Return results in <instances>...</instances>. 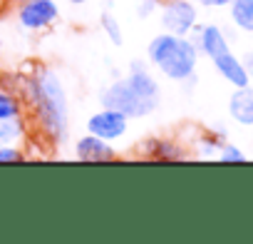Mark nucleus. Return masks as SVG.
Returning a JSON list of instances; mask_svg holds the SVG:
<instances>
[{
    "instance_id": "1",
    "label": "nucleus",
    "mask_w": 253,
    "mask_h": 244,
    "mask_svg": "<svg viewBox=\"0 0 253 244\" xmlns=\"http://www.w3.org/2000/svg\"><path fill=\"white\" fill-rule=\"evenodd\" d=\"M20 90H23L20 100L33 110L40 132L52 145H62L70 132V110L62 80L50 67H38L30 77L23 80Z\"/></svg>"
},
{
    "instance_id": "11",
    "label": "nucleus",
    "mask_w": 253,
    "mask_h": 244,
    "mask_svg": "<svg viewBox=\"0 0 253 244\" xmlns=\"http://www.w3.org/2000/svg\"><path fill=\"white\" fill-rule=\"evenodd\" d=\"M231 18L233 23L246 30V33H253V0H231Z\"/></svg>"
},
{
    "instance_id": "4",
    "label": "nucleus",
    "mask_w": 253,
    "mask_h": 244,
    "mask_svg": "<svg viewBox=\"0 0 253 244\" xmlns=\"http://www.w3.org/2000/svg\"><path fill=\"white\" fill-rule=\"evenodd\" d=\"M84 127H87L89 135H97L107 142H117L126 135V130H129V117L112 110V107H102L87 120Z\"/></svg>"
},
{
    "instance_id": "7",
    "label": "nucleus",
    "mask_w": 253,
    "mask_h": 244,
    "mask_svg": "<svg viewBox=\"0 0 253 244\" xmlns=\"http://www.w3.org/2000/svg\"><path fill=\"white\" fill-rule=\"evenodd\" d=\"M75 157L82 160V162H112V160L117 157V152H114V147H112L107 140H102V137L87 132L84 137L77 140V145H75Z\"/></svg>"
},
{
    "instance_id": "17",
    "label": "nucleus",
    "mask_w": 253,
    "mask_h": 244,
    "mask_svg": "<svg viewBox=\"0 0 253 244\" xmlns=\"http://www.w3.org/2000/svg\"><path fill=\"white\" fill-rule=\"evenodd\" d=\"M218 160H221V162H243V152H241L236 145H223Z\"/></svg>"
},
{
    "instance_id": "15",
    "label": "nucleus",
    "mask_w": 253,
    "mask_h": 244,
    "mask_svg": "<svg viewBox=\"0 0 253 244\" xmlns=\"http://www.w3.org/2000/svg\"><path fill=\"white\" fill-rule=\"evenodd\" d=\"M152 157H154V160H181L184 152H181L174 142L154 140V142H152Z\"/></svg>"
},
{
    "instance_id": "9",
    "label": "nucleus",
    "mask_w": 253,
    "mask_h": 244,
    "mask_svg": "<svg viewBox=\"0 0 253 244\" xmlns=\"http://www.w3.org/2000/svg\"><path fill=\"white\" fill-rule=\"evenodd\" d=\"M213 65H216V70H218L231 85H236V87L248 85V72H246L243 62H241L236 55H231V50H226V53H221L218 58H213Z\"/></svg>"
},
{
    "instance_id": "6",
    "label": "nucleus",
    "mask_w": 253,
    "mask_h": 244,
    "mask_svg": "<svg viewBox=\"0 0 253 244\" xmlns=\"http://www.w3.org/2000/svg\"><path fill=\"white\" fill-rule=\"evenodd\" d=\"M162 25L167 33L189 35L196 25V5L191 0H169L162 8Z\"/></svg>"
},
{
    "instance_id": "19",
    "label": "nucleus",
    "mask_w": 253,
    "mask_h": 244,
    "mask_svg": "<svg viewBox=\"0 0 253 244\" xmlns=\"http://www.w3.org/2000/svg\"><path fill=\"white\" fill-rule=\"evenodd\" d=\"M201 5H206V8H221V5H228L231 0H199Z\"/></svg>"
},
{
    "instance_id": "8",
    "label": "nucleus",
    "mask_w": 253,
    "mask_h": 244,
    "mask_svg": "<svg viewBox=\"0 0 253 244\" xmlns=\"http://www.w3.org/2000/svg\"><path fill=\"white\" fill-rule=\"evenodd\" d=\"M228 110H231L236 122H241V125H253V87L251 85L236 87V92L231 95Z\"/></svg>"
},
{
    "instance_id": "2",
    "label": "nucleus",
    "mask_w": 253,
    "mask_h": 244,
    "mask_svg": "<svg viewBox=\"0 0 253 244\" xmlns=\"http://www.w3.org/2000/svg\"><path fill=\"white\" fill-rule=\"evenodd\" d=\"M147 58L149 62L169 80L176 82H186L191 80L194 70H196V45L191 40H186V35H174V33H159L157 38H152L149 48H147Z\"/></svg>"
},
{
    "instance_id": "21",
    "label": "nucleus",
    "mask_w": 253,
    "mask_h": 244,
    "mask_svg": "<svg viewBox=\"0 0 253 244\" xmlns=\"http://www.w3.org/2000/svg\"><path fill=\"white\" fill-rule=\"evenodd\" d=\"M67 3H72V5H84L87 0H67Z\"/></svg>"
},
{
    "instance_id": "3",
    "label": "nucleus",
    "mask_w": 253,
    "mask_h": 244,
    "mask_svg": "<svg viewBox=\"0 0 253 244\" xmlns=\"http://www.w3.org/2000/svg\"><path fill=\"white\" fill-rule=\"evenodd\" d=\"M99 102H102V107H112V110L126 115L129 120H142V117H147V115H152L157 110V105L144 100L124 77L114 80L112 85H107L99 92Z\"/></svg>"
},
{
    "instance_id": "20",
    "label": "nucleus",
    "mask_w": 253,
    "mask_h": 244,
    "mask_svg": "<svg viewBox=\"0 0 253 244\" xmlns=\"http://www.w3.org/2000/svg\"><path fill=\"white\" fill-rule=\"evenodd\" d=\"M243 67H246V72H248V77H251V75H253V53H248V55H246Z\"/></svg>"
},
{
    "instance_id": "5",
    "label": "nucleus",
    "mask_w": 253,
    "mask_h": 244,
    "mask_svg": "<svg viewBox=\"0 0 253 244\" xmlns=\"http://www.w3.org/2000/svg\"><path fill=\"white\" fill-rule=\"evenodd\" d=\"M60 18L55 0H23L18 8V23L25 30H45Z\"/></svg>"
},
{
    "instance_id": "16",
    "label": "nucleus",
    "mask_w": 253,
    "mask_h": 244,
    "mask_svg": "<svg viewBox=\"0 0 253 244\" xmlns=\"http://www.w3.org/2000/svg\"><path fill=\"white\" fill-rule=\"evenodd\" d=\"M25 152L15 145H3L0 147V165H8V162H23Z\"/></svg>"
},
{
    "instance_id": "10",
    "label": "nucleus",
    "mask_w": 253,
    "mask_h": 244,
    "mask_svg": "<svg viewBox=\"0 0 253 244\" xmlns=\"http://www.w3.org/2000/svg\"><path fill=\"white\" fill-rule=\"evenodd\" d=\"M199 50H201L204 55H209L211 60L228 50V43H226V38H223V33H221L218 25H206V28H201V33H199Z\"/></svg>"
},
{
    "instance_id": "18",
    "label": "nucleus",
    "mask_w": 253,
    "mask_h": 244,
    "mask_svg": "<svg viewBox=\"0 0 253 244\" xmlns=\"http://www.w3.org/2000/svg\"><path fill=\"white\" fill-rule=\"evenodd\" d=\"M157 3H159V0H139L137 13H139L142 18H147V15H152V13L157 10Z\"/></svg>"
},
{
    "instance_id": "13",
    "label": "nucleus",
    "mask_w": 253,
    "mask_h": 244,
    "mask_svg": "<svg viewBox=\"0 0 253 244\" xmlns=\"http://www.w3.org/2000/svg\"><path fill=\"white\" fill-rule=\"evenodd\" d=\"M23 135H25V125H23L20 117H15V120H0V147L20 140Z\"/></svg>"
},
{
    "instance_id": "14",
    "label": "nucleus",
    "mask_w": 253,
    "mask_h": 244,
    "mask_svg": "<svg viewBox=\"0 0 253 244\" xmlns=\"http://www.w3.org/2000/svg\"><path fill=\"white\" fill-rule=\"evenodd\" d=\"M99 23H102V30H104L107 40H109L112 45L122 48V45H124V35H122V25H119V20H117L112 13H102Z\"/></svg>"
},
{
    "instance_id": "12",
    "label": "nucleus",
    "mask_w": 253,
    "mask_h": 244,
    "mask_svg": "<svg viewBox=\"0 0 253 244\" xmlns=\"http://www.w3.org/2000/svg\"><path fill=\"white\" fill-rule=\"evenodd\" d=\"M23 117V100L10 90L0 87V120H15Z\"/></svg>"
}]
</instances>
